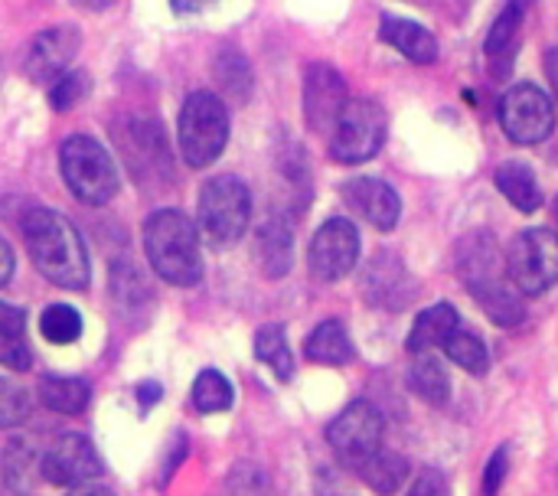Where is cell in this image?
Returning <instances> with one entry per match:
<instances>
[{"mask_svg":"<svg viewBox=\"0 0 558 496\" xmlns=\"http://www.w3.org/2000/svg\"><path fill=\"white\" fill-rule=\"evenodd\" d=\"M507 474H510V448H497L494 451V458L487 461V468H484V496H497L500 494V487H504V481H507Z\"/></svg>","mask_w":558,"mask_h":496,"instance_id":"obj_35","label":"cell"},{"mask_svg":"<svg viewBox=\"0 0 558 496\" xmlns=\"http://www.w3.org/2000/svg\"><path fill=\"white\" fill-rule=\"evenodd\" d=\"M170 3H173L177 13H196V10H203L209 0H170Z\"/></svg>","mask_w":558,"mask_h":496,"instance_id":"obj_42","label":"cell"},{"mask_svg":"<svg viewBox=\"0 0 558 496\" xmlns=\"http://www.w3.org/2000/svg\"><path fill=\"white\" fill-rule=\"evenodd\" d=\"M43 481L56 487H78L101 474V458L82 435H62L43 458H39Z\"/></svg>","mask_w":558,"mask_h":496,"instance_id":"obj_13","label":"cell"},{"mask_svg":"<svg viewBox=\"0 0 558 496\" xmlns=\"http://www.w3.org/2000/svg\"><path fill=\"white\" fill-rule=\"evenodd\" d=\"M500 124H504V134L513 144L536 147L556 128V105H553V98L539 85L520 82L500 101Z\"/></svg>","mask_w":558,"mask_h":496,"instance_id":"obj_9","label":"cell"},{"mask_svg":"<svg viewBox=\"0 0 558 496\" xmlns=\"http://www.w3.org/2000/svg\"><path fill=\"white\" fill-rule=\"evenodd\" d=\"M39 330H43V337H46L49 343L69 347V343H75V340L82 337V317H78V311L69 307V304H52V307L43 311Z\"/></svg>","mask_w":558,"mask_h":496,"instance_id":"obj_30","label":"cell"},{"mask_svg":"<svg viewBox=\"0 0 558 496\" xmlns=\"http://www.w3.org/2000/svg\"><path fill=\"white\" fill-rule=\"evenodd\" d=\"M248 222H252V193L239 177L222 173L199 190V232L213 249H226L239 242Z\"/></svg>","mask_w":558,"mask_h":496,"instance_id":"obj_6","label":"cell"},{"mask_svg":"<svg viewBox=\"0 0 558 496\" xmlns=\"http://www.w3.org/2000/svg\"><path fill=\"white\" fill-rule=\"evenodd\" d=\"M330 137V157L340 164H366L386 144V111L373 98H350Z\"/></svg>","mask_w":558,"mask_h":496,"instance_id":"obj_7","label":"cell"},{"mask_svg":"<svg viewBox=\"0 0 558 496\" xmlns=\"http://www.w3.org/2000/svg\"><path fill=\"white\" fill-rule=\"evenodd\" d=\"M144 249L160 281L193 288L203 278L199 232L180 209H157L144 222Z\"/></svg>","mask_w":558,"mask_h":496,"instance_id":"obj_3","label":"cell"},{"mask_svg":"<svg viewBox=\"0 0 558 496\" xmlns=\"http://www.w3.org/2000/svg\"><path fill=\"white\" fill-rule=\"evenodd\" d=\"M29 363H33V356H29V347L23 343V337L0 334V366L23 373V370H29Z\"/></svg>","mask_w":558,"mask_h":496,"instance_id":"obj_34","label":"cell"},{"mask_svg":"<svg viewBox=\"0 0 558 496\" xmlns=\"http://www.w3.org/2000/svg\"><path fill=\"white\" fill-rule=\"evenodd\" d=\"M59 167H62L65 186L85 206L111 203L118 186H121V177H118V167H114L111 154L105 150V144H98L88 134H72V137L62 141Z\"/></svg>","mask_w":558,"mask_h":496,"instance_id":"obj_4","label":"cell"},{"mask_svg":"<svg viewBox=\"0 0 558 496\" xmlns=\"http://www.w3.org/2000/svg\"><path fill=\"white\" fill-rule=\"evenodd\" d=\"M507 275L520 294H546L558 285V235L553 229H526L507 249Z\"/></svg>","mask_w":558,"mask_h":496,"instance_id":"obj_8","label":"cell"},{"mask_svg":"<svg viewBox=\"0 0 558 496\" xmlns=\"http://www.w3.org/2000/svg\"><path fill=\"white\" fill-rule=\"evenodd\" d=\"M356 474H360L376 494L389 496L405 484V477H409V461H405L402 455H396V451H383V448H379L366 464L356 468Z\"/></svg>","mask_w":558,"mask_h":496,"instance_id":"obj_24","label":"cell"},{"mask_svg":"<svg viewBox=\"0 0 558 496\" xmlns=\"http://www.w3.org/2000/svg\"><path fill=\"white\" fill-rule=\"evenodd\" d=\"M307 262H311L314 278H320V281L347 278L360 262V232H356V226L350 219H327L311 239Z\"/></svg>","mask_w":558,"mask_h":496,"instance_id":"obj_11","label":"cell"},{"mask_svg":"<svg viewBox=\"0 0 558 496\" xmlns=\"http://www.w3.org/2000/svg\"><path fill=\"white\" fill-rule=\"evenodd\" d=\"M82 46V33L78 26L72 23H59V26H49L43 33L33 36L29 49H26V62H23V72L29 75V82H56L69 62L75 59Z\"/></svg>","mask_w":558,"mask_h":496,"instance_id":"obj_14","label":"cell"},{"mask_svg":"<svg viewBox=\"0 0 558 496\" xmlns=\"http://www.w3.org/2000/svg\"><path fill=\"white\" fill-rule=\"evenodd\" d=\"M343 193V203L363 219L369 222L373 229L379 232H392L399 216H402V199L399 193L386 183V180H376V177H353L340 186Z\"/></svg>","mask_w":558,"mask_h":496,"instance_id":"obj_15","label":"cell"},{"mask_svg":"<svg viewBox=\"0 0 558 496\" xmlns=\"http://www.w3.org/2000/svg\"><path fill=\"white\" fill-rule=\"evenodd\" d=\"M23 239L29 249L33 265L43 271L46 281L65 291H85L88 288V252L78 235V229L69 222V216L56 209H29L23 219Z\"/></svg>","mask_w":558,"mask_h":496,"instance_id":"obj_2","label":"cell"},{"mask_svg":"<svg viewBox=\"0 0 558 496\" xmlns=\"http://www.w3.org/2000/svg\"><path fill=\"white\" fill-rule=\"evenodd\" d=\"M405 496H448V481H445L441 471L425 468V471L415 477V484L409 487V494Z\"/></svg>","mask_w":558,"mask_h":496,"instance_id":"obj_36","label":"cell"},{"mask_svg":"<svg viewBox=\"0 0 558 496\" xmlns=\"http://www.w3.org/2000/svg\"><path fill=\"white\" fill-rule=\"evenodd\" d=\"M255 356L281 379L288 383L294 373V360H291V347H288V334L281 324H268L255 334Z\"/></svg>","mask_w":558,"mask_h":496,"instance_id":"obj_27","label":"cell"},{"mask_svg":"<svg viewBox=\"0 0 558 496\" xmlns=\"http://www.w3.org/2000/svg\"><path fill=\"white\" fill-rule=\"evenodd\" d=\"M458 275L464 288L474 294L481 311L497 327H520L526 307L507 275V258L494 232H471L458 242Z\"/></svg>","mask_w":558,"mask_h":496,"instance_id":"obj_1","label":"cell"},{"mask_svg":"<svg viewBox=\"0 0 558 496\" xmlns=\"http://www.w3.org/2000/svg\"><path fill=\"white\" fill-rule=\"evenodd\" d=\"M546 75H549V82H553V88H556L558 95V46L549 49V56H546Z\"/></svg>","mask_w":558,"mask_h":496,"instance_id":"obj_41","label":"cell"},{"mask_svg":"<svg viewBox=\"0 0 558 496\" xmlns=\"http://www.w3.org/2000/svg\"><path fill=\"white\" fill-rule=\"evenodd\" d=\"M33 448L29 445H13L10 451H7V461H3V471H7V477H10V484L13 487H23V484H29V477H33Z\"/></svg>","mask_w":558,"mask_h":496,"instance_id":"obj_33","label":"cell"},{"mask_svg":"<svg viewBox=\"0 0 558 496\" xmlns=\"http://www.w3.org/2000/svg\"><path fill=\"white\" fill-rule=\"evenodd\" d=\"M69 496H114L105 484H78Z\"/></svg>","mask_w":558,"mask_h":496,"instance_id":"obj_40","label":"cell"},{"mask_svg":"<svg viewBox=\"0 0 558 496\" xmlns=\"http://www.w3.org/2000/svg\"><path fill=\"white\" fill-rule=\"evenodd\" d=\"M39 402L59 415H82L92 402V386L75 376H46L39 383Z\"/></svg>","mask_w":558,"mask_h":496,"instance_id":"obj_22","label":"cell"},{"mask_svg":"<svg viewBox=\"0 0 558 496\" xmlns=\"http://www.w3.org/2000/svg\"><path fill=\"white\" fill-rule=\"evenodd\" d=\"M494 183H497V190H500L520 213H526V216L536 213V209L543 206V186H539L533 167L523 164V160H507V164H500L497 173H494Z\"/></svg>","mask_w":558,"mask_h":496,"instance_id":"obj_20","label":"cell"},{"mask_svg":"<svg viewBox=\"0 0 558 496\" xmlns=\"http://www.w3.org/2000/svg\"><path fill=\"white\" fill-rule=\"evenodd\" d=\"M530 7H533V0H510V3L500 10V16L494 20V26H490V33H487V43H484L487 56L500 59V56H510V52H513V46H517V39H520V29H523V20H526Z\"/></svg>","mask_w":558,"mask_h":496,"instance_id":"obj_26","label":"cell"},{"mask_svg":"<svg viewBox=\"0 0 558 496\" xmlns=\"http://www.w3.org/2000/svg\"><path fill=\"white\" fill-rule=\"evenodd\" d=\"M556 222H558V199H556Z\"/></svg>","mask_w":558,"mask_h":496,"instance_id":"obj_44","label":"cell"},{"mask_svg":"<svg viewBox=\"0 0 558 496\" xmlns=\"http://www.w3.org/2000/svg\"><path fill=\"white\" fill-rule=\"evenodd\" d=\"M255 258L268 278H284L294 262V235L284 219H268L262 222L255 235Z\"/></svg>","mask_w":558,"mask_h":496,"instance_id":"obj_19","label":"cell"},{"mask_svg":"<svg viewBox=\"0 0 558 496\" xmlns=\"http://www.w3.org/2000/svg\"><path fill=\"white\" fill-rule=\"evenodd\" d=\"M235 402V389L232 383L219 373V370H203L193 383V406L203 415H216L226 412Z\"/></svg>","mask_w":558,"mask_h":496,"instance_id":"obj_29","label":"cell"},{"mask_svg":"<svg viewBox=\"0 0 558 496\" xmlns=\"http://www.w3.org/2000/svg\"><path fill=\"white\" fill-rule=\"evenodd\" d=\"M441 350L448 353V360H451V363H458L461 370H468V373H474V376H484V373L490 370L487 343H484L477 334L464 330V327H458V330L445 340V347H441Z\"/></svg>","mask_w":558,"mask_h":496,"instance_id":"obj_28","label":"cell"},{"mask_svg":"<svg viewBox=\"0 0 558 496\" xmlns=\"http://www.w3.org/2000/svg\"><path fill=\"white\" fill-rule=\"evenodd\" d=\"M13 265H16V262H13V249H10V245H7V239L0 235V288L10 281V275H13Z\"/></svg>","mask_w":558,"mask_h":496,"instance_id":"obj_38","label":"cell"},{"mask_svg":"<svg viewBox=\"0 0 558 496\" xmlns=\"http://www.w3.org/2000/svg\"><path fill=\"white\" fill-rule=\"evenodd\" d=\"M26 330V311L23 307H13L7 301H0V334H10V337H23Z\"/></svg>","mask_w":558,"mask_h":496,"instance_id":"obj_37","label":"cell"},{"mask_svg":"<svg viewBox=\"0 0 558 496\" xmlns=\"http://www.w3.org/2000/svg\"><path fill=\"white\" fill-rule=\"evenodd\" d=\"M137 396H141V406H144V409H150V406L160 399V386H157V383H144V386L137 389Z\"/></svg>","mask_w":558,"mask_h":496,"instance_id":"obj_39","label":"cell"},{"mask_svg":"<svg viewBox=\"0 0 558 496\" xmlns=\"http://www.w3.org/2000/svg\"><path fill=\"white\" fill-rule=\"evenodd\" d=\"M78 7H85V10H105V7H111L114 0H75Z\"/></svg>","mask_w":558,"mask_h":496,"instance_id":"obj_43","label":"cell"},{"mask_svg":"<svg viewBox=\"0 0 558 496\" xmlns=\"http://www.w3.org/2000/svg\"><path fill=\"white\" fill-rule=\"evenodd\" d=\"M304 353H307L311 363H320V366H347L356 356L353 340H350V334H347V327L340 320L317 324L314 334L304 343Z\"/></svg>","mask_w":558,"mask_h":496,"instance_id":"obj_21","label":"cell"},{"mask_svg":"<svg viewBox=\"0 0 558 496\" xmlns=\"http://www.w3.org/2000/svg\"><path fill=\"white\" fill-rule=\"evenodd\" d=\"M461 327V317H458V307L441 301V304H432L428 311H422L415 317V327L405 340V350L412 356H425L438 347H445V340Z\"/></svg>","mask_w":558,"mask_h":496,"instance_id":"obj_18","label":"cell"},{"mask_svg":"<svg viewBox=\"0 0 558 496\" xmlns=\"http://www.w3.org/2000/svg\"><path fill=\"white\" fill-rule=\"evenodd\" d=\"M383 415L369 406V402H353L347 406L327 428V441L333 448V455L347 464V468H360L366 464L379 448H383Z\"/></svg>","mask_w":558,"mask_h":496,"instance_id":"obj_10","label":"cell"},{"mask_svg":"<svg viewBox=\"0 0 558 496\" xmlns=\"http://www.w3.org/2000/svg\"><path fill=\"white\" fill-rule=\"evenodd\" d=\"M229 141V111L216 92H193L180 108V154L183 164L203 170L219 160Z\"/></svg>","mask_w":558,"mask_h":496,"instance_id":"obj_5","label":"cell"},{"mask_svg":"<svg viewBox=\"0 0 558 496\" xmlns=\"http://www.w3.org/2000/svg\"><path fill=\"white\" fill-rule=\"evenodd\" d=\"M379 39L389 43L396 52H402L405 59H412L415 65H432L438 59V39L432 29H425L415 20L405 16H392L386 13L379 23Z\"/></svg>","mask_w":558,"mask_h":496,"instance_id":"obj_17","label":"cell"},{"mask_svg":"<svg viewBox=\"0 0 558 496\" xmlns=\"http://www.w3.org/2000/svg\"><path fill=\"white\" fill-rule=\"evenodd\" d=\"M366 294L376 307H405L415 298V281L409 275V268L402 265L399 255L383 252L369 262L366 268Z\"/></svg>","mask_w":558,"mask_h":496,"instance_id":"obj_16","label":"cell"},{"mask_svg":"<svg viewBox=\"0 0 558 496\" xmlns=\"http://www.w3.org/2000/svg\"><path fill=\"white\" fill-rule=\"evenodd\" d=\"M409 386L418 399H425L432 406H445L451 399V379L432 353L415 356V363L409 370Z\"/></svg>","mask_w":558,"mask_h":496,"instance_id":"obj_25","label":"cell"},{"mask_svg":"<svg viewBox=\"0 0 558 496\" xmlns=\"http://www.w3.org/2000/svg\"><path fill=\"white\" fill-rule=\"evenodd\" d=\"M33 396L26 386L13 379H0V428H20L29 422Z\"/></svg>","mask_w":558,"mask_h":496,"instance_id":"obj_31","label":"cell"},{"mask_svg":"<svg viewBox=\"0 0 558 496\" xmlns=\"http://www.w3.org/2000/svg\"><path fill=\"white\" fill-rule=\"evenodd\" d=\"M213 72H216V85L219 92H226L232 101H248L252 95V65L248 59L235 49V46H222L216 52V62H213Z\"/></svg>","mask_w":558,"mask_h":496,"instance_id":"obj_23","label":"cell"},{"mask_svg":"<svg viewBox=\"0 0 558 496\" xmlns=\"http://www.w3.org/2000/svg\"><path fill=\"white\" fill-rule=\"evenodd\" d=\"M85 95H88V75L85 72H62L52 82L49 105H52V111H72Z\"/></svg>","mask_w":558,"mask_h":496,"instance_id":"obj_32","label":"cell"},{"mask_svg":"<svg viewBox=\"0 0 558 496\" xmlns=\"http://www.w3.org/2000/svg\"><path fill=\"white\" fill-rule=\"evenodd\" d=\"M347 82L330 62H311L304 72V118L311 131L330 134L340 111L347 108Z\"/></svg>","mask_w":558,"mask_h":496,"instance_id":"obj_12","label":"cell"}]
</instances>
